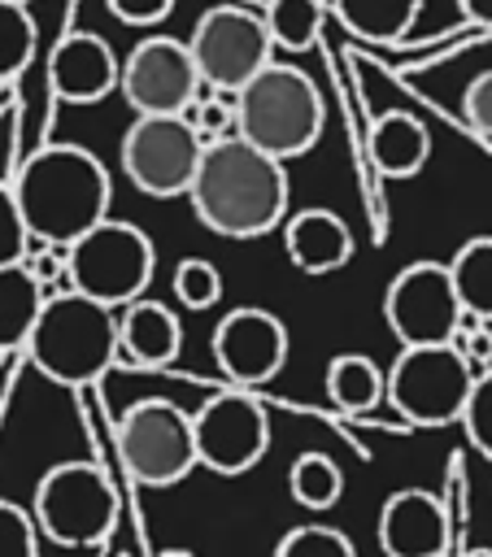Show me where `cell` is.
<instances>
[{
  "label": "cell",
  "mask_w": 492,
  "mask_h": 557,
  "mask_svg": "<svg viewBox=\"0 0 492 557\" xmlns=\"http://www.w3.org/2000/svg\"><path fill=\"white\" fill-rule=\"evenodd\" d=\"M287 170L283 161L257 152L239 135L200 148L187 200L196 218L222 239H257L287 218Z\"/></svg>",
  "instance_id": "1"
},
{
  "label": "cell",
  "mask_w": 492,
  "mask_h": 557,
  "mask_svg": "<svg viewBox=\"0 0 492 557\" xmlns=\"http://www.w3.org/2000/svg\"><path fill=\"white\" fill-rule=\"evenodd\" d=\"M13 200L22 209L30 244L70 248L78 235H87L96 222L109 218L113 183L96 152L78 144H48L9 183Z\"/></svg>",
  "instance_id": "2"
},
{
  "label": "cell",
  "mask_w": 492,
  "mask_h": 557,
  "mask_svg": "<svg viewBox=\"0 0 492 557\" xmlns=\"http://www.w3.org/2000/svg\"><path fill=\"white\" fill-rule=\"evenodd\" d=\"M322 126L327 104L318 83L287 61H270L235 91V135L274 161L305 157L322 139Z\"/></svg>",
  "instance_id": "3"
},
{
  "label": "cell",
  "mask_w": 492,
  "mask_h": 557,
  "mask_svg": "<svg viewBox=\"0 0 492 557\" xmlns=\"http://www.w3.org/2000/svg\"><path fill=\"white\" fill-rule=\"evenodd\" d=\"M22 348L44 379L87 387L118 361V313L78 292H52Z\"/></svg>",
  "instance_id": "4"
},
{
  "label": "cell",
  "mask_w": 492,
  "mask_h": 557,
  "mask_svg": "<svg viewBox=\"0 0 492 557\" xmlns=\"http://www.w3.org/2000/svg\"><path fill=\"white\" fill-rule=\"evenodd\" d=\"M152 274H157V248L135 222L104 218L65 248L70 292L104 309H126L131 300H139Z\"/></svg>",
  "instance_id": "5"
},
{
  "label": "cell",
  "mask_w": 492,
  "mask_h": 557,
  "mask_svg": "<svg viewBox=\"0 0 492 557\" xmlns=\"http://www.w3.org/2000/svg\"><path fill=\"white\" fill-rule=\"evenodd\" d=\"M30 518L39 540H52L61 548H91L100 544L118 522V496L100 466L91 461H57L35 483Z\"/></svg>",
  "instance_id": "6"
},
{
  "label": "cell",
  "mask_w": 492,
  "mask_h": 557,
  "mask_svg": "<svg viewBox=\"0 0 492 557\" xmlns=\"http://www.w3.org/2000/svg\"><path fill=\"white\" fill-rule=\"evenodd\" d=\"M118 457L144 487H174L196 470L192 413L174 400L148 396L118 418Z\"/></svg>",
  "instance_id": "7"
},
{
  "label": "cell",
  "mask_w": 492,
  "mask_h": 557,
  "mask_svg": "<svg viewBox=\"0 0 492 557\" xmlns=\"http://www.w3.org/2000/svg\"><path fill=\"white\" fill-rule=\"evenodd\" d=\"M383 383V400H392V409L409 426H448L462 418L475 374L448 344H431L401 348Z\"/></svg>",
  "instance_id": "8"
},
{
  "label": "cell",
  "mask_w": 492,
  "mask_h": 557,
  "mask_svg": "<svg viewBox=\"0 0 492 557\" xmlns=\"http://www.w3.org/2000/svg\"><path fill=\"white\" fill-rule=\"evenodd\" d=\"M183 44H187L192 65L200 74V87L231 91V96L274 61V44L261 26V13L244 9V4L205 9Z\"/></svg>",
  "instance_id": "9"
},
{
  "label": "cell",
  "mask_w": 492,
  "mask_h": 557,
  "mask_svg": "<svg viewBox=\"0 0 492 557\" xmlns=\"http://www.w3.org/2000/svg\"><path fill=\"white\" fill-rule=\"evenodd\" d=\"M192 440H196V466H205L222 479L248 474L270 448L266 405L257 396H248L244 387L218 392L192 413Z\"/></svg>",
  "instance_id": "10"
},
{
  "label": "cell",
  "mask_w": 492,
  "mask_h": 557,
  "mask_svg": "<svg viewBox=\"0 0 492 557\" xmlns=\"http://www.w3.org/2000/svg\"><path fill=\"white\" fill-rule=\"evenodd\" d=\"M200 135L187 126L183 113L174 117H135L122 135V170L126 178L152 196V200H174L187 196L196 161H200Z\"/></svg>",
  "instance_id": "11"
},
{
  "label": "cell",
  "mask_w": 492,
  "mask_h": 557,
  "mask_svg": "<svg viewBox=\"0 0 492 557\" xmlns=\"http://www.w3.org/2000/svg\"><path fill=\"white\" fill-rule=\"evenodd\" d=\"M383 318L401 348L448 344V335L462 322V305L444 261H409L405 270H396L383 292Z\"/></svg>",
  "instance_id": "12"
},
{
  "label": "cell",
  "mask_w": 492,
  "mask_h": 557,
  "mask_svg": "<svg viewBox=\"0 0 492 557\" xmlns=\"http://www.w3.org/2000/svg\"><path fill=\"white\" fill-rule=\"evenodd\" d=\"M118 91L135 117H174L200 96V74L183 39L148 35L118 65Z\"/></svg>",
  "instance_id": "13"
},
{
  "label": "cell",
  "mask_w": 492,
  "mask_h": 557,
  "mask_svg": "<svg viewBox=\"0 0 492 557\" xmlns=\"http://www.w3.org/2000/svg\"><path fill=\"white\" fill-rule=\"evenodd\" d=\"M213 361L235 387L270 383L287 361V326L279 313L239 305L213 326Z\"/></svg>",
  "instance_id": "14"
},
{
  "label": "cell",
  "mask_w": 492,
  "mask_h": 557,
  "mask_svg": "<svg viewBox=\"0 0 492 557\" xmlns=\"http://www.w3.org/2000/svg\"><path fill=\"white\" fill-rule=\"evenodd\" d=\"M448 513L435 492L401 487L379 509V548L383 557H444Z\"/></svg>",
  "instance_id": "15"
},
{
  "label": "cell",
  "mask_w": 492,
  "mask_h": 557,
  "mask_svg": "<svg viewBox=\"0 0 492 557\" xmlns=\"http://www.w3.org/2000/svg\"><path fill=\"white\" fill-rule=\"evenodd\" d=\"M118 57L113 48L91 30H70L57 39L48 57V87L65 104H96L109 91H118Z\"/></svg>",
  "instance_id": "16"
},
{
  "label": "cell",
  "mask_w": 492,
  "mask_h": 557,
  "mask_svg": "<svg viewBox=\"0 0 492 557\" xmlns=\"http://www.w3.org/2000/svg\"><path fill=\"white\" fill-rule=\"evenodd\" d=\"M287 261L305 274H331L353 261V231L335 209H300L283 218Z\"/></svg>",
  "instance_id": "17"
},
{
  "label": "cell",
  "mask_w": 492,
  "mask_h": 557,
  "mask_svg": "<svg viewBox=\"0 0 492 557\" xmlns=\"http://www.w3.org/2000/svg\"><path fill=\"white\" fill-rule=\"evenodd\" d=\"M183 352V322L161 300H131L118 313V357L135 366H170Z\"/></svg>",
  "instance_id": "18"
},
{
  "label": "cell",
  "mask_w": 492,
  "mask_h": 557,
  "mask_svg": "<svg viewBox=\"0 0 492 557\" xmlns=\"http://www.w3.org/2000/svg\"><path fill=\"white\" fill-rule=\"evenodd\" d=\"M431 157V131L405 113V109H388L374 117L370 126V161L383 178H414Z\"/></svg>",
  "instance_id": "19"
},
{
  "label": "cell",
  "mask_w": 492,
  "mask_h": 557,
  "mask_svg": "<svg viewBox=\"0 0 492 557\" xmlns=\"http://www.w3.org/2000/svg\"><path fill=\"white\" fill-rule=\"evenodd\" d=\"M444 270H448V283L457 292L462 313H470L479 322H492V235L466 239L444 261Z\"/></svg>",
  "instance_id": "20"
},
{
  "label": "cell",
  "mask_w": 492,
  "mask_h": 557,
  "mask_svg": "<svg viewBox=\"0 0 492 557\" xmlns=\"http://www.w3.org/2000/svg\"><path fill=\"white\" fill-rule=\"evenodd\" d=\"M383 370L366 352H335L327 361V400L340 413H370L383 400Z\"/></svg>",
  "instance_id": "21"
},
{
  "label": "cell",
  "mask_w": 492,
  "mask_h": 557,
  "mask_svg": "<svg viewBox=\"0 0 492 557\" xmlns=\"http://www.w3.org/2000/svg\"><path fill=\"white\" fill-rule=\"evenodd\" d=\"M331 9L357 39L396 44L422 13V0H331Z\"/></svg>",
  "instance_id": "22"
},
{
  "label": "cell",
  "mask_w": 492,
  "mask_h": 557,
  "mask_svg": "<svg viewBox=\"0 0 492 557\" xmlns=\"http://www.w3.org/2000/svg\"><path fill=\"white\" fill-rule=\"evenodd\" d=\"M44 305V287L30 278V270L17 265H0V352H13L26 344L35 318Z\"/></svg>",
  "instance_id": "23"
},
{
  "label": "cell",
  "mask_w": 492,
  "mask_h": 557,
  "mask_svg": "<svg viewBox=\"0 0 492 557\" xmlns=\"http://www.w3.org/2000/svg\"><path fill=\"white\" fill-rule=\"evenodd\" d=\"M287 492L305 509H331L344 496V470L327 453L309 448L287 466Z\"/></svg>",
  "instance_id": "24"
},
{
  "label": "cell",
  "mask_w": 492,
  "mask_h": 557,
  "mask_svg": "<svg viewBox=\"0 0 492 557\" xmlns=\"http://www.w3.org/2000/svg\"><path fill=\"white\" fill-rule=\"evenodd\" d=\"M322 17L327 13L318 0H266V9H261V26H266L270 44L283 52H305L318 39Z\"/></svg>",
  "instance_id": "25"
},
{
  "label": "cell",
  "mask_w": 492,
  "mask_h": 557,
  "mask_svg": "<svg viewBox=\"0 0 492 557\" xmlns=\"http://www.w3.org/2000/svg\"><path fill=\"white\" fill-rule=\"evenodd\" d=\"M35 57V17L26 4L0 0V83L17 78Z\"/></svg>",
  "instance_id": "26"
},
{
  "label": "cell",
  "mask_w": 492,
  "mask_h": 557,
  "mask_svg": "<svg viewBox=\"0 0 492 557\" xmlns=\"http://www.w3.org/2000/svg\"><path fill=\"white\" fill-rule=\"evenodd\" d=\"M174 296L183 309H213L222 300V274L205 257H183L174 265Z\"/></svg>",
  "instance_id": "27"
},
{
  "label": "cell",
  "mask_w": 492,
  "mask_h": 557,
  "mask_svg": "<svg viewBox=\"0 0 492 557\" xmlns=\"http://www.w3.org/2000/svg\"><path fill=\"white\" fill-rule=\"evenodd\" d=\"M187 126L200 135V144H213V139H226L235 135V96L231 91H209L200 87V96L183 109Z\"/></svg>",
  "instance_id": "28"
},
{
  "label": "cell",
  "mask_w": 492,
  "mask_h": 557,
  "mask_svg": "<svg viewBox=\"0 0 492 557\" xmlns=\"http://www.w3.org/2000/svg\"><path fill=\"white\" fill-rule=\"evenodd\" d=\"M274 557H357V548H353V540L344 531L322 527V522H309V527H292L279 540Z\"/></svg>",
  "instance_id": "29"
},
{
  "label": "cell",
  "mask_w": 492,
  "mask_h": 557,
  "mask_svg": "<svg viewBox=\"0 0 492 557\" xmlns=\"http://www.w3.org/2000/svg\"><path fill=\"white\" fill-rule=\"evenodd\" d=\"M457 422L466 426V440H470L483 457H492V370L475 374L470 396H466V409H462Z\"/></svg>",
  "instance_id": "30"
},
{
  "label": "cell",
  "mask_w": 492,
  "mask_h": 557,
  "mask_svg": "<svg viewBox=\"0 0 492 557\" xmlns=\"http://www.w3.org/2000/svg\"><path fill=\"white\" fill-rule=\"evenodd\" d=\"M0 557H39L35 518L13 500H0Z\"/></svg>",
  "instance_id": "31"
},
{
  "label": "cell",
  "mask_w": 492,
  "mask_h": 557,
  "mask_svg": "<svg viewBox=\"0 0 492 557\" xmlns=\"http://www.w3.org/2000/svg\"><path fill=\"white\" fill-rule=\"evenodd\" d=\"M448 348L470 366V374L492 370V322H479V318L462 313L457 331L448 335Z\"/></svg>",
  "instance_id": "32"
},
{
  "label": "cell",
  "mask_w": 492,
  "mask_h": 557,
  "mask_svg": "<svg viewBox=\"0 0 492 557\" xmlns=\"http://www.w3.org/2000/svg\"><path fill=\"white\" fill-rule=\"evenodd\" d=\"M30 252V235L22 222V209L13 200V187L0 183V265H17Z\"/></svg>",
  "instance_id": "33"
},
{
  "label": "cell",
  "mask_w": 492,
  "mask_h": 557,
  "mask_svg": "<svg viewBox=\"0 0 492 557\" xmlns=\"http://www.w3.org/2000/svg\"><path fill=\"white\" fill-rule=\"evenodd\" d=\"M462 117H466L479 135H488V139H492V70H483V74H475V78L466 83Z\"/></svg>",
  "instance_id": "34"
},
{
  "label": "cell",
  "mask_w": 492,
  "mask_h": 557,
  "mask_svg": "<svg viewBox=\"0 0 492 557\" xmlns=\"http://www.w3.org/2000/svg\"><path fill=\"white\" fill-rule=\"evenodd\" d=\"M109 13L126 26H157L161 17H170L174 0H104Z\"/></svg>",
  "instance_id": "35"
},
{
  "label": "cell",
  "mask_w": 492,
  "mask_h": 557,
  "mask_svg": "<svg viewBox=\"0 0 492 557\" xmlns=\"http://www.w3.org/2000/svg\"><path fill=\"white\" fill-rule=\"evenodd\" d=\"M457 13H462L466 22L492 26V0H457Z\"/></svg>",
  "instance_id": "36"
},
{
  "label": "cell",
  "mask_w": 492,
  "mask_h": 557,
  "mask_svg": "<svg viewBox=\"0 0 492 557\" xmlns=\"http://www.w3.org/2000/svg\"><path fill=\"white\" fill-rule=\"evenodd\" d=\"M157 557H196V553H187V548H165V553H157Z\"/></svg>",
  "instance_id": "37"
},
{
  "label": "cell",
  "mask_w": 492,
  "mask_h": 557,
  "mask_svg": "<svg viewBox=\"0 0 492 557\" xmlns=\"http://www.w3.org/2000/svg\"><path fill=\"white\" fill-rule=\"evenodd\" d=\"M466 557H492V548H470Z\"/></svg>",
  "instance_id": "38"
},
{
  "label": "cell",
  "mask_w": 492,
  "mask_h": 557,
  "mask_svg": "<svg viewBox=\"0 0 492 557\" xmlns=\"http://www.w3.org/2000/svg\"><path fill=\"white\" fill-rule=\"evenodd\" d=\"M9 4H30V0H9Z\"/></svg>",
  "instance_id": "39"
}]
</instances>
